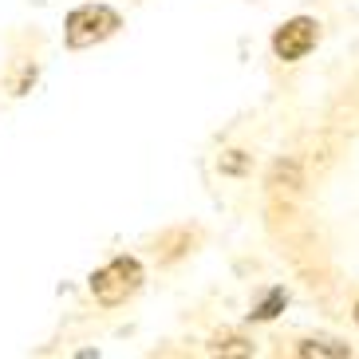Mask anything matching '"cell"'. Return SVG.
Masks as SVG:
<instances>
[{
	"instance_id": "obj_1",
	"label": "cell",
	"mask_w": 359,
	"mask_h": 359,
	"mask_svg": "<svg viewBox=\"0 0 359 359\" xmlns=\"http://www.w3.org/2000/svg\"><path fill=\"white\" fill-rule=\"evenodd\" d=\"M142 285V264L135 257H115L111 264H103L95 276H91V292H95L99 304L115 308L123 304L127 296H135V288Z\"/></svg>"
},
{
	"instance_id": "obj_2",
	"label": "cell",
	"mask_w": 359,
	"mask_h": 359,
	"mask_svg": "<svg viewBox=\"0 0 359 359\" xmlns=\"http://www.w3.org/2000/svg\"><path fill=\"white\" fill-rule=\"evenodd\" d=\"M118 12L107 4H83L67 16V48H95L118 32Z\"/></svg>"
},
{
	"instance_id": "obj_3",
	"label": "cell",
	"mask_w": 359,
	"mask_h": 359,
	"mask_svg": "<svg viewBox=\"0 0 359 359\" xmlns=\"http://www.w3.org/2000/svg\"><path fill=\"white\" fill-rule=\"evenodd\" d=\"M316 20H308V16H296V20L280 24L273 36V52L280 55V60H300V55H308L312 48H316Z\"/></svg>"
},
{
	"instance_id": "obj_4",
	"label": "cell",
	"mask_w": 359,
	"mask_h": 359,
	"mask_svg": "<svg viewBox=\"0 0 359 359\" xmlns=\"http://www.w3.org/2000/svg\"><path fill=\"white\" fill-rule=\"evenodd\" d=\"M296 355H304V359H344V355H351V348L348 344H332V339H308V344L296 348Z\"/></svg>"
},
{
	"instance_id": "obj_5",
	"label": "cell",
	"mask_w": 359,
	"mask_h": 359,
	"mask_svg": "<svg viewBox=\"0 0 359 359\" xmlns=\"http://www.w3.org/2000/svg\"><path fill=\"white\" fill-rule=\"evenodd\" d=\"M285 300H288V296H285V288H273V292H269V296L261 300V304L253 308V320H273L276 312L285 308Z\"/></svg>"
},
{
	"instance_id": "obj_6",
	"label": "cell",
	"mask_w": 359,
	"mask_h": 359,
	"mask_svg": "<svg viewBox=\"0 0 359 359\" xmlns=\"http://www.w3.org/2000/svg\"><path fill=\"white\" fill-rule=\"evenodd\" d=\"M355 320H359V300H355Z\"/></svg>"
}]
</instances>
